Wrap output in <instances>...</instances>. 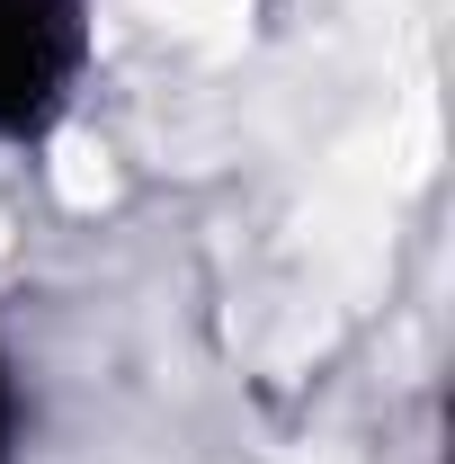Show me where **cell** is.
<instances>
[{
    "label": "cell",
    "instance_id": "1",
    "mask_svg": "<svg viewBox=\"0 0 455 464\" xmlns=\"http://www.w3.org/2000/svg\"><path fill=\"white\" fill-rule=\"evenodd\" d=\"M90 72V0H0V143L54 125Z\"/></svg>",
    "mask_w": 455,
    "mask_h": 464
},
{
    "label": "cell",
    "instance_id": "2",
    "mask_svg": "<svg viewBox=\"0 0 455 464\" xmlns=\"http://www.w3.org/2000/svg\"><path fill=\"white\" fill-rule=\"evenodd\" d=\"M18 447H27V366L0 340V464H18Z\"/></svg>",
    "mask_w": 455,
    "mask_h": 464
}]
</instances>
